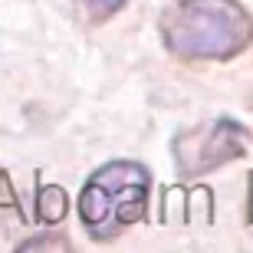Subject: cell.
Here are the masks:
<instances>
[{
  "label": "cell",
  "mask_w": 253,
  "mask_h": 253,
  "mask_svg": "<svg viewBox=\"0 0 253 253\" xmlns=\"http://www.w3.org/2000/svg\"><path fill=\"white\" fill-rule=\"evenodd\" d=\"M161 40L178 59L220 63L250 46L253 17L237 0H178L161 17Z\"/></svg>",
  "instance_id": "6da1fadb"
},
{
  "label": "cell",
  "mask_w": 253,
  "mask_h": 253,
  "mask_svg": "<svg viewBox=\"0 0 253 253\" xmlns=\"http://www.w3.org/2000/svg\"><path fill=\"white\" fill-rule=\"evenodd\" d=\"M148 188L151 181L141 165L112 161L85 181L79 197V217L95 240H109L145 217Z\"/></svg>",
  "instance_id": "7a4b0ae2"
},
{
  "label": "cell",
  "mask_w": 253,
  "mask_h": 253,
  "mask_svg": "<svg viewBox=\"0 0 253 253\" xmlns=\"http://www.w3.org/2000/svg\"><path fill=\"white\" fill-rule=\"evenodd\" d=\"M250 148V131L234 119H207L184 128L174 138V165L181 178L211 174L227 161L244 158Z\"/></svg>",
  "instance_id": "3957f363"
},
{
  "label": "cell",
  "mask_w": 253,
  "mask_h": 253,
  "mask_svg": "<svg viewBox=\"0 0 253 253\" xmlns=\"http://www.w3.org/2000/svg\"><path fill=\"white\" fill-rule=\"evenodd\" d=\"M125 3H128V0H79V10H83V20H89V23H105V20H112Z\"/></svg>",
  "instance_id": "277c9868"
},
{
  "label": "cell",
  "mask_w": 253,
  "mask_h": 253,
  "mask_svg": "<svg viewBox=\"0 0 253 253\" xmlns=\"http://www.w3.org/2000/svg\"><path fill=\"white\" fill-rule=\"evenodd\" d=\"M63 214H66L63 188H43L40 191V217H43L46 224H56V220H63Z\"/></svg>",
  "instance_id": "5b68a950"
},
{
  "label": "cell",
  "mask_w": 253,
  "mask_h": 253,
  "mask_svg": "<svg viewBox=\"0 0 253 253\" xmlns=\"http://www.w3.org/2000/svg\"><path fill=\"white\" fill-rule=\"evenodd\" d=\"M43 247H69L63 237H40V240H23L20 250H43Z\"/></svg>",
  "instance_id": "8992f818"
}]
</instances>
